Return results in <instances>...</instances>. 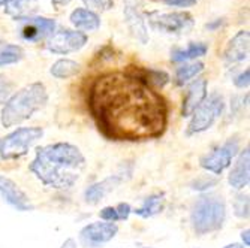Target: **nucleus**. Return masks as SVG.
Masks as SVG:
<instances>
[{
  "mask_svg": "<svg viewBox=\"0 0 250 248\" xmlns=\"http://www.w3.org/2000/svg\"><path fill=\"white\" fill-rule=\"evenodd\" d=\"M48 103L47 87L42 82H32L9 96L0 109V124L5 129L20 126L30 120L38 111Z\"/></svg>",
  "mask_w": 250,
  "mask_h": 248,
  "instance_id": "nucleus-3",
  "label": "nucleus"
},
{
  "mask_svg": "<svg viewBox=\"0 0 250 248\" xmlns=\"http://www.w3.org/2000/svg\"><path fill=\"white\" fill-rule=\"evenodd\" d=\"M71 0H51V3L56 6V8H60V6H66L67 3H69Z\"/></svg>",
  "mask_w": 250,
  "mask_h": 248,
  "instance_id": "nucleus-38",
  "label": "nucleus"
},
{
  "mask_svg": "<svg viewBox=\"0 0 250 248\" xmlns=\"http://www.w3.org/2000/svg\"><path fill=\"white\" fill-rule=\"evenodd\" d=\"M240 238H241V244L247 248L250 245V229L246 228L244 230L240 232Z\"/></svg>",
  "mask_w": 250,
  "mask_h": 248,
  "instance_id": "nucleus-36",
  "label": "nucleus"
},
{
  "mask_svg": "<svg viewBox=\"0 0 250 248\" xmlns=\"http://www.w3.org/2000/svg\"><path fill=\"white\" fill-rule=\"evenodd\" d=\"M88 38L85 33L80 30H71V29H59L54 30L50 38L47 39L45 47L53 54L66 56L71 53H77L85 47Z\"/></svg>",
  "mask_w": 250,
  "mask_h": 248,
  "instance_id": "nucleus-9",
  "label": "nucleus"
},
{
  "mask_svg": "<svg viewBox=\"0 0 250 248\" xmlns=\"http://www.w3.org/2000/svg\"><path fill=\"white\" fill-rule=\"evenodd\" d=\"M143 248H154V247H143Z\"/></svg>",
  "mask_w": 250,
  "mask_h": 248,
  "instance_id": "nucleus-41",
  "label": "nucleus"
},
{
  "mask_svg": "<svg viewBox=\"0 0 250 248\" xmlns=\"http://www.w3.org/2000/svg\"><path fill=\"white\" fill-rule=\"evenodd\" d=\"M132 72L138 76L143 82H146L148 87L157 90L164 88L169 82V75L165 71L161 69H132Z\"/></svg>",
  "mask_w": 250,
  "mask_h": 248,
  "instance_id": "nucleus-22",
  "label": "nucleus"
},
{
  "mask_svg": "<svg viewBox=\"0 0 250 248\" xmlns=\"http://www.w3.org/2000/svg\"><path fill=\"white\" fill-rule=\"evenodd\" d=\"M123 17L133 39H136L143 45L148 43L150 35H148V26L146 19L144 0H125Z\"/></svg>",
  "mask_w": 250,
  "mask_h": 248,
  "instance_id": "nucleus-10",
  "label": "nucleus"
},
{
  "mask_svg": "<svg viewBox=\"0 0 250 248\" xmlns=\"http://www.w3.org/2000/svg\"><path fill=\"white\" fill-rule=\"evenodd\" d=\"M24 57V51L15 43H2L0 45V67L15 64L22 60Z\"/></svg>",
  "mask_w": 250,
  "mask_h": 248,
  "instance_id": "nucleus-25",
  "label": "nucleus"
},
{
  "mask_svg": "<svg viewBox=\"0 0 250 248\" xmlns=\"http://www.w3.org/2000/svg\"><path fill=\"white\" fill-rule=\"evenodd\" d=\"M60 248H78V242L75 241V238H67L64 239Z\"/></svg>",
  "mask_w": 250,
  "mask_h": 248,
  "instance_id": "nucleus-37",
  "label": "nucleus"
},
{
  "mask_svg": "<svg viewBox=\"0 0 250 248\" xmlns=\"http://www.w3.org/2000/svg\"><path fill=\"white\" fill-rule=\"evenodd\" d=\"M222 248H246L241 242H231V244H226Z\"/></svg>",
  "mask_w": 250,
  "mask_h": 248,
  "instance_id": "nucleus-39",
  "label": "nucleus"
},
{
  "mask_svg": "<svg viewBox=\"0 0 250 248\" xmlns=\"http://www.w3.org/2000/svg\"><path fill=\"white\" fill-rule=\"evenodd\" d=\"M225 197L214 193H202L190 208V226L198 236L210 235L223 229L226 223Z\"/></svg>",
  "mask_w": 250,
  "mask_h": 248,
  "instance_id": "nucleus-4",
  "label": "nucleus"
},
{
  "mask_svg": "<svg viewBox=\"0 0 250 248\" xmlns=\"http://www.w3.org/2000/svg\"><path fill=\"white\" fill-rule=\"evenodd\" d=\"M8 2H9V0H0V6H5Z\"/></svg>",
  "mask_w": 250,
  "mask_h": 248,
  "instance_id": "nucleus-40",
  "label": "nucleus"
},
{
  "mask_svg": "<svg viewBox=\"0 0 250 248\" xmlns=\"http://www.w3.org/2000/svg\"><path fill=\"white\" fill-rule=\"evenodd\" d=\"M232 210L234 215L240 220H249L250 215V200L249 194L243 191H237V194L232 199Z\"/></svg>",
  "mask_w": 250,
  "mask_h": 248,
  "instance_id": "nucleus-26",
  "label": "nucleus"
},
{
  "mask_svg": "<svg viewBox=\"0 0 250 248\" xmlns=\"http://www.w3.org/2000/svg\"><path fill=\"white\" fill-rule=\"evenodd\" d=\"M206 64L202 61H192V63H183L177 67L175 71V84L178 87H183L188 82H190L193 78H196L199 74L204 72Z\"/></svg>",
  "mask_w": 250,
  "mask_h": 248,
  "instance_id": "nucleus-23",
  "label": "nucleus"
},
{
  "mask_svg": "<svg viewBox=\"0 0 250 248\" xmlns=\"http://www.w3.org/2000/svg\"><path fill=\"white\" fill-rule=\"evenodd\" d=\"M43 136V129L38 126L17 127L0 138V160H18L29 154V150Z\"/></svg>",
  "mask_w": 250,
  "mask_h": 248,
  "instance_id": "nucleus-5",
  "label": "nucleus"
},
{
  "mask_svg": "<svg viewBox=\"0 0 250 248\" xmlns=\"http://www.w3.org/2000/svg\"><path fill=\"white\" fill-rule=\"evenodd\" d=\"M165 207H167L165 194L164 193H151L143 200L141 207L132 210V212L141 218H153L159 214H162L165 211Z\"/></svg>",
  "mask_w": 250,
  "mask_h": 248,
  "instance_id": "nucleus-19",
  "label": "nucleus"
},
{
  "mask_svg": "<svg viewBox=\"0 0 250 248\" xmlns=\"http://www.w3.org/2000/svg\"><path fill=\"white\" fill-rule=\"evenodd\" d=\"M99 218H101V221H105V223H117L119 221V215H117V211H116L114 207L101 208Z\"/></svg>",
  "mask_w": 250,
  "mask_h": 248,
  "instance_id": "nucleus-30",
  "label": "nucleus"
},
{
  "mask_svg": "<svg viewBox=\"0 0 250 248\" xmlns=\"http://www.w3.org/2000/svg\"><path fill=\"white\" fill-rule=\"evenodd\" d=\"M81 2L93 12H96V11L105 12L114 6V0H81Z\"/></svg>",
  "mask_w": 250,
  "mask_h": 248,
  "instance_id": "nucleus-28",
  "label": "nucleus"
},
{
  "mask_svg": "<svg viewBox=\"0 0 250 248\" xmlns=\"http://www.w3.org/2000/svg\"><path fill=\"white\" fill-rule=\"evenodd\" d=\"M122 183H125V181L119 173L109 175V176L104 178L102 181L93 183L92 186H88L83 193L84 202L87 205H93V207L101 204V200H104L109 193L114 191Z\"/></svg>",
  "mask_w": 250,
  "mask_h": 248,
  "instance_id": "nucleus-17",
  "label": "nucleus"
},
{
  "mask_svg": "<svg viewBox=\"0 0 250 248\" xmlns=\"http://www.w3.org/2000/svg\"><path fill=\"white\" fill-rule=\"evenodd\" d=\"M71 24L80 30V32H96L101 27V17L98 12H93L87 8H77L72 11L71 17Z\"/></svg>",
  "mask_w": 250,
  "mask_h": 248,
  "instance_id": "nucleus-18",
  "label": "nucleus"
},
{
  "mask_svg": "<svg viewBox=\"0 0 250 248\" xmlns=\"http://www.w3.org/2000/svg\"><path fill=\"white\" fill-rule=\"evenodd\" d=\"M164 2L174 8H189V6H193L198 0H164Z\"/></svg>",
  "mask_w": 250,
  "mask_h": 248,
  "instance_id": "nucleus-34",
  "label": "nucleus"
},
{
  "mask_svg": "<svg viewBox=\"0 0 250 248\" xmlns=\"http://www.w3.org/2000/svg\"><path fill=\"white\" fill-rule=\"evenodd\" d=\"M208 53V45L206 42H190L186 48L171 50L172 63H188L196 58H201Z\"/></svg>",
  "mask_w": 250,
  "mask_h": 248,
  "instance_id": "nucleus-20",
  "label": "nucleus"
},
{
  "mask_svg": "<svg viewBox=\"0 0 250 248\" xmlns=\"http://www.w3.org/2000/svg\"><path fill=\"white\" fill-rule=\"evenodd\" d=\"M116 211H117V215H119V221H126L129 220L130 214H132V207L127 202H120L116 207Z\"/></svg>",
  "mask_w": 250,
  "mask_h": 248,
  "instance_id": "nucleus-32",
  "label": "nucleus"
},
{
  "mask_svg": "<svg viewBox=\"0 0 250 248\" xmlns=\"http://www.w3.org/2000/svg\"><path fill=\"white\" fill-rule=\"evenodd\" d=\"M87 168L83 151L71 142H54L36 147L29 171L38 181L53 190L72 189Z\"/></svg>",
  "mask_w": 250,
  "mask_h": 248,
  "instance_id": "nucleus-2",
  "label": "nucleus"
},
{
  "mask_svg": "<svg viewBox=\"0 0 250 248\" xmlns=\"http://www.w3.org/2000/svg\"><path fill=\"white\" fill-rule=\"evenodd\" d=\"M0 194H2L6 204L18 212H30L35 210L30 197L20 189L14 179L2 173H0Z\"/></svg>",
  "mask_w": 250,
  "mask_h": 248,
  "instance_id": "nucleus-12",
  "label": "nucleus"
},
{
  "mask_svg": "<svg viewBox=\"0 0 250 248\" xmlns=\"http://www.w3.org/2000/svg\"><path fill=\"white\" fill-rule=\"evenodd\" d=\"M87 106L99 132L116 142L157 139L169 121L165 97L132 71L96 78L88 88Z\"/></svg>",
  "mask_w": 250,
  "mask_h": 248,
  "instance_id": "nucleus-1",
  "label": "nucleus"
},
{
  "mask_svg": "<svg viewBox=\"0 0 250 248\" xmlns=\"http://www.w3.org/2000/svg\"><path fill=\"white\" fill-rule=\"evenodd\" d=\"M249 103V95L246 93V96H232L231 97V115H238L240 112L244 109V106H247Z\"/></svg>",
  "mask_w": 250,
  "mask_h": 248,
  "instance_id": "nucleus-29",
  "label": "nucleus"
},
{
  "mask_svg": "<svg viewBox=\"0 0 250 248\" xmlns=\"http://www.w3.org/2000/svg\"><path fill=\"white\" fill-rule=\"evenodd\" d=\"M225 109L226 102L223 95H220L219 92H213L192 114L185 134L188 138H190L193 134H199L210 130L217 123V120L223 117Z\"/></svg>",
  "mask_w": 250,
  "mask_h": 248,
  "instance_id": "nucleus-6",
  "label": "nucleus"
},
{
  "mask_svg": "<svg viewBox=\"0 0 250 248\" xmlns=\"http://www.w3.org/2000/svg\"><path fill=\"white\" fill-rule=\"evenodd\" d=\"M11 92H12V84L8 82L5 78L0 79V105H3L9 99Z\"/></svg>",
  "mask_w": 250,
  "mask_h": 248,
  "instance_id": "nucleus-33",
  "label": "nucleus"
},
{
  "mask_svg": "<svg viewBox=\"0 0 250 248\" xmlns=\"http://www.w3.org/2000/svg\"><path fill=\"white\" fill-rule=\"evenodd\" d=\"M234 85L240 90H244V88H249V84H250V71L249 69H244L241 71L237 76H234L232 79Z\"/></svg>",
  "mask_w": 250,
  "mask_h": 248,
  "instance_id": "nucleus-31",
  "label": "nucleus"
},
{
  "mask_svg": "<svg viewBox=\"0 0 250 248\" xmlns=\"http://www.w3.org/2000/svg\"><path fill=\"white\" fill-rule=\"evenodd\" d=\"M119 230L117 223L93 221L80 230L78 239L85 248H102L119 235Z\"/></svg>",
  "mask_w": 250,
  "mask_h": 248,
  "instance_id": "nucleus-11",
  "label": "nucleus"
},
{
  "mask_svg": "<svg viewBox=\"0 0 250 248\" xmlns=\"http://www.w3.org/2000/svg\"><path fill=\"white\" fill-rule=\"evenodd\" d=\"M250 183V148L249 145L235 157V163L229 168L228 184L235 191H243Z\"/></svg>",
  "mask_w": 250,
  "mask_h": 248,
  "instance_id": "nucleus-14",
  "label": "nucleus"
},
{
  "mask_svg": "<svg viewBox=\"0 0 250 248\" xmlns=\"http://www.w3.org/2000/svg\"><path fill=\"white\" fill-rule=\"evenodd\" d=\"M20 21H22L21 38L29 42H38L50 38V35L56 30V21L47 17H27Z\"/></svg>",
  "mask_w": 250,
  "mask_h": 248,
  "instance_id": "nucleus-13",
  "label": "nucleus"
},
{
  "mask_svg": "<svg viewBox=\"0 0 250 248\" xmlns=\"http://www.w3.org/2000/svg\"><path fill=\"white\" fill-rule=\"evenodd\" d=\"M219 184V178L214 175H201L198 178H195L190 183V189L193 191H199V193H207L210 189L216 187Z\"/></svg>",
  "mask_w": 250,
  "mask_h": 248,
  "instance_id": "nucleus-27",
  "label": "nucleus"
},
{
  "mask_svg": "<svg viewBox=\"0 0 250 248\" xmlns=\"http://www.w3.org/2000/svg\"><path fill=\"white\" fill-rule=\"evenodd\" d=\"M223 26H225V18H216V19L207 22V24H206V29L210 30V32H216V30H219V29L223 27Z\"/></svg>",
  "mask_w": 250,
  "mask_h": 248,
  "instance_id": "nucleus-35",
  "label": "nucleus"
},
{
  "mask_svg": "<svg viewBox=\"0 0 250 248\" xmlns=\"http://www.w3.org/2000/svg\"><path fill=\"white\" fill-rule=\"evenodd\" d=\"M238 153H240V139L237 136L229 138L228 141L214 147L208 153L202 154L199 157V166L214 176H220L226 169H229L232 166V160L235 159Z\"/></svg>",
  "mask_w": 250,
  "mask_h": 248,
  "instance_id": "nucleus-8",
  "label": "nucleus"
},
{
  "mask_svg": "<svg viewBox=\"0 0 250 248\" xmlns=\"http://www.w3.org/2000/svg\"><path fill=\"white\" fill-rule=\"evenodd\" d=\"M146 19H148V24L151 29L167 35H188L192 32L195 26V19L192 14L186 11H177V12H159L151 11L146 12Z\"/></svg>",
  "mask_w": 250,
  "mask_h": 248,
  "instance_id": "nucleus-7",
  "label": "nucleus"
},
{
  "mask_svg": "<svg viewBox=\"0 0 250 248\" xmlns=\"http://www.w3.org/2000/svg\"><path fill=\"white\" fill-rule=\"evenodd\" d=\"M208 96V81L206 78H198L192 81L186 90V96L181 103V117L190 118L193 112L202 105Z\"/></svg>",
  "mask_w": 250,
  "mask_h": 248,
  "instance_id": "nucleus-15",
  "label": "nucleus"
},
{
  "mask_svg": "<svg viewBox=\"0 0 250 248\" xmlns=\"http://www.w3.org/2000/svg\"><path fill=\"white\" fill-rule=\"evenodd\" d=\"M39 0H9L3 6L5 12L15 19H22L32 17L30 14L36 9V3Z\"/></svg>",
  "mask_w": 250,
  "mask_h": 248,
  "instance_id": "nucleus-24",
  "label": "nucleus"
},
{
  "mask_svg": "<svg viewBox=\"0 0 250 248\" xmlns=\"http://www.w3.org/2000/svg\"><path fill=\"white\" fill-rule=\"evenodd\" d=\"M81 64L71 58H60L50 67V75L56 79H69L80 74Z\"/></svg>",
  "mask_w": 250,
  "mask_h": 248,
  "instance_id": "nucleus-21",
  "label": "nucleus"
},
{
  "mask_svg": "<svg viewBox=\"0 0 250 248\" xmlns=\"http://www.w3.org/2000/svg\"><path fill=\"white\" fill-rule=\"evenodd\" d=\"M249 50H250V33L249 30H240L226 43L222 56L223 61L226 64L243 63L249 57Z\"/></svg>",
  "mask_w": 250,
  "mask_h": 248,
  "instance_id": "nucleus-16",
  "label": "nucleus"
}]
</instances>
